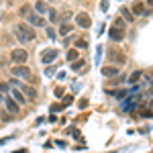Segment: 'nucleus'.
Returning <instances> with one entry per match:
<instances>
[{"instance_id":"4be33fe9","label":"nucleus","mask_w":153,"mask_h":153,"mask_svg":"<svg viewBox=\"0 0 153 153\" xmlns=\"http://www.w3.org/2000/svg\"><path fill=\"white\" fill-rule=\"evenodd\" d=\"M112 96H114V98H118V100H123V98L127 96V90H117V92H112Z\"/></svg>"},{"instance_id":"a211bd4d","label":"nucleus","mask_w":153,"mask_h":153,"mask_svg":"<svg viewBox=\"0 0 153 153\" xmlns=\"http://www.w3.org/2000/svg\"><path fill=\"white\" fill-rule=\"evenodd\" d=\"M84 63H86L84 59H76V61L71 63L70 68H71V70H74V71H78V70H82V68H84Z\"/></svg>"},{"instance_id":"6e6552de","label":"nucleus","mask_w":153,"mask_h":153,"mask_svg":"<svg viewBox=\"0 0 153 153\" xmlns=\"http://www.w3.org/2000/svg\"><path fill=\"white\" fill-rule=\"evenodd\" d=\"M2 102H4V106H6V110H8L10 114H19V110H21V106L16 104V102L12 100L10 96H4V98H2Z\"/></svg>"},{"instance_id":"5701e85b","label":"nucleus","mask_w":153,"mask_h":153,"mask_svg":"<svg viewBox=\"0 0 153 153\" xmlns=\"http://www.w3.org/2000/svg\"><path fill=\"white\" fill-rule=\"evenodd\" d=\"M0 92H4V94L10 92V88H8V84H6V82H0Z\"/></svg>"},{"instance_id":"4468645a","label":"nucleus","mask_w":153,"mask_h":153,"mask_svg":"<svg viewBox=\"0 0 153 153\" xmlns=\"http://www.w3.org/2000/svg\"><path fill=\"white\" fill-rule=\"evenodd\" d=\"M35 10H37L39 16H41V14H47V12H49L47 2H45V0H37V2H35Z\"/></svg>"},{"instance_id":"393cba45","label":"nucleus","mask_w":153,"mask_h":153,"mask_svg":"<svg viewBox=\"0 0 153 153\" xmlns=\"http://www.w3.org/2000/svg\"><path fill=\"white\" fill-rule=\"evenodd\" d=\"M47 37H49V39H55V37H57V33H55L53 29H47Z\"/></svg>"},{"instance_id":"b1692460","label":"nucleus","mask_w":153,"mask_h":153,"mask_svg":"<svg viewBox=\"0 0 153 153\" xmlns=\"http://www.w3.org/2000/svg\"><path fill=\"white\" fill-rule=\"evenodd\" d=\"M47 14H49V21H51V23H55V21H57V10H49Z\"/></svg>"},{"instance_id":"ddd939ff","label":"nucleus","mask_w":153,"mask_h":153,"mask_svg":"<svg viewBox=\"0 0 153 153\" xmlns=\"http://www.w3.org/2000/svg\"><path fill=\"white\" fill-rule=\"evenodd\" d=\"M108 59L114 61V63H120V65L125 63V55H123V53H117V49H110V51H108Z\"/></svg>"},{"instance_id":"f03ea898","label":"nucleus","mask_w":153,"mask_h":153,"mask_svg":"<svg viewBox=\"0 0 153 153\" xmlns=\"http://www.w3.org/2000/svg\"><path fill=\"white\" fill-rule=\"evenodd\" d=\"M125 27H127V23H125L120 16H118V19H114V23H112L110 31H108V37H110V41H114V43L123 41V39H125Z\"/></svg>"},{"instance_id":"bb28decb","label":"nucleus","mask_w":153,"mask_h":153,"mask_svg":"<svg viewBox=\"0 0 153 153\" xmlns=\"http://www.w3.org/2000/svg\"><path fill=\"white\" fill-rule=\"evenodd\" d=\"M149 108H151V110H153V100H151V102H149Z\"/></svg>"},{"instance_id":"39448f33","label":"nucleus","mask_w":153,"mask_h":153,"mask_svg":"<svg viewBox=\"0 0 153 153\" xmlns=\"http://www.w3.org/2000/svg\"><path fill=\"white\" fill-rule=\"evenodd\" d=\"M12 84L21 90V94H27L29 100H35L37 98V88L35 86H29V84H25V82H12Z\"/></svg>"},{"instance_id":"dca6fc26","label":"nucleus","mask_w":153,"mask_h":153,"mask_svg":"<svg viewBox=\"0 0 153 153\" xmlns=\"http://www.w3.org/2000/svg\"><path fill=\"white\" fill-rule=\"evenodd\" d=\"M65 59H68V61H76V59H80V55H78V51H76V49H68Z\"/></svg>"},{"instance_id":"7ed1b4c3","label":"nucleus","mask_w":153,"mask_h":153,"mask_svg":"<svg viewBox=\"0 0 153 153\" xmlns=\"http://www.w3.org/2000/svg\"><path fill=\"white\" fill-rule=\"evenodd\" d=\"M12 76L14 78H21V80H25V84H29V86H33V84L37 82V78H33V71L29 70L27 65H12Z\"/></svg>"},{"instance_id":"20e7f679","label":"nucleus","mask_w":153,"mask_h":153,"mask_svg":"<svg viewBox=\"0 0 153 153\" xmlns=\"http://www.w3.org/2000/svg\"><path fill=\"white\" fill-rule=\"evenodd\" d=\"M27 59H29L27 49L16 47V49H12V51H10V61H14V65H25V63H27Z\"/></svg>"},{"instance_id":"0eeeda50","label":"nucleus","mask_w":153,"mask_h":153,"mask_svg":"<svg viewBox=\"0 0 153 153\" xmlns=\"http://www.w3.org/2000/svg\"><path fill=\"white\" fill-rule=\"evenodd\" d=\"M76 25H78L80 29H88V27L92 25V19H90L86 12H78V14H76Z\"/></svg>"},{"instance_id":"1a4fd4ad","label":"nucleus","mask_w":153,"mask_h":153,"mask_svg":"<svg viewBox=\"0 0 153 153\" xmlns=\"http://www.w3.org/2000/svg\"><path fill=\"white\" fill-rule=\"evenodd\" d=\"M27 19H29V27H47V21L39 14H29Z\"/></svg>"},{"instance_id":"aec40b11","label":"nucleus","mask_w":153,"mask_h":153,"mask_svg":"<svg viewBox=\"0 0 153 153\" xmlns=\"http://www.w3.org/2000/svg\"><path fill=\"white\" fill-rule=\"evenodd\" d=\"M19 14H21V16H29V14H31V6H29V4H23L21 10H19Z\"/></svg>"},{"instance_id":"f3484780","label":"nucleus","mask_w":153,"mask_h":153,"mask_svg":"<svg viewBox=\"0 0 153 153\" xmlns=\"http://www.w3.org/2000/svg\"><path fill=\"white\" fill-rule=\"evenodd\" d=\"M70 31H74V27H71L70 23H63L61 27H59V35H68Z\"/></svg>"},{"instance_id":"f257e3e1","label":"nucleus","mask_w":153,"mask_h":153,"mask_svg":"<svg viewBox=\"0 0 153 153\" xmlns=\"http://www.w3.org/2000/svg\"><path fill=\"white\" fill-rule=\"evenodd\" d=\"M14 35H16V39H19L21 43H31V41L37 39L35 29H31L29 25H16V27H14Z\"/></svg>"},{"instance_id":"cd10ccee","label":"nucleus","mask_w":153,"mask_h":153,"mask_svg":"<svg viewBox=\"0 0 153 153\" xmlns=\"http://www.w3.org/2000/svg\"><path fill=\"white\" fill-rule=\"evenodd\" d=\"M0 102H2V96H0Z\"/></svg>"},{"instance_id":"6ab92c4d","label":"nucleus","mask_w":153,"mask_h":153,"mask_svg":"<svg viewBox=\"0 0 153 153\" xmlns=\"http://www.w3.org/2000/svg\"><path fill=\"white\" fill-rule=\"evenodd\" d=\"M141 76H143V71L141 70H137V71H133V74H131V78H129V82H139V80H141Z\"/></svg>"},{"instance_id":"423d86ee","label":"nucleus","mask_w":153,"mask_h":153,"mask_svg":"<svg viewBox=\"0 0 153 153\" xmlns=\"http://www.w3.org/2000/svg\"><path fill=\"white\" fill-rule=\"evenodd\" d=\"M55 59H57V49H43V53H41V63L49 65V63H53Z\"/></svg>"},{"instance_id":"412c9836","label":"nucleus","mask_w":153,"mask_h":153,"mask_svg":"<svg viewBox=\"0 0 153 153\" xmlns=\"http://www.w3.org/2000/svg\"><path fill=\"white\" fill-rule=\"evenodd\" d=\"M76 47L78 49H86L88 47V41H86V39H78V41H76Z\"/></svg>"},{"instance_id":"9b49d317","label":"nucleus","mask_w":153,"mask_h":153,"mask_svg":"<svg viewBox=\"0 0 153 153\" xmlns=\"http://www.w3.org/2000/svg\"><path fill=\"white\" fill-rule=\"evenodd\" d=\"M133 12H135L137 16H147V14L151 12V8H147L143 2H135V4H133Z\"/></svg>"},{"instance_id":"9d476101","label":"nucleus","mask_w":153,"mask_h":153,"mask_svg":"<svg viewBox=\"0 0 153 153\" xmlns=\"http://www.w3.org/2000/svg\"><path fill=\"white\" fill-rule=\"evenodd\" d=\"M102 76L104 78H114V76H118L120 74V70H118V65H102Z\"/></svg>"},{"instance_id":"2eb2a0df","label":"nucleus","mask_w":153,"mask_h":153,"mask_svg":"<svg viewBox=\"0 0 153 153\" xmlns=\"http://www.w3.org/2000/svg\"><path fill=\"white\" fill-rule=\"evenodd\" d=\"M120 12H123V16H120V19H123V21H125L127 25H129V23H133V14H131V10H129V8H123Z\"/></svg>"},{"instance_id":"f8f14e48","label":"nucleus","mask_w":153,"mask_h":153,"mask_svg":"<svg viewBox=\"0 0 153 153\" xmlns=\"http://www.w3.org/2000/svg\"><path fill=\"white\" fill-rule=\"evenodd\" d=\"M8 94H10V98H12V100H14V102H16L19 106H23L25 102H27V98H25V96L21 94V90H19V88H12Z\"/></svg>"},{"instance_id":"a878e982","label":"nucleus","mask_w":153,"mask_h":153,"mask_svg":"<svg viewBox=\"0 0 153 153\" xmlns=\"http://www.w3.org/2000/svg\"><path fill=\"white\" fill-rule=\"evenodd\" d=\"M147 4H149V6H151V8H153V0H147Z\"/></svg>"}]
</instances>
